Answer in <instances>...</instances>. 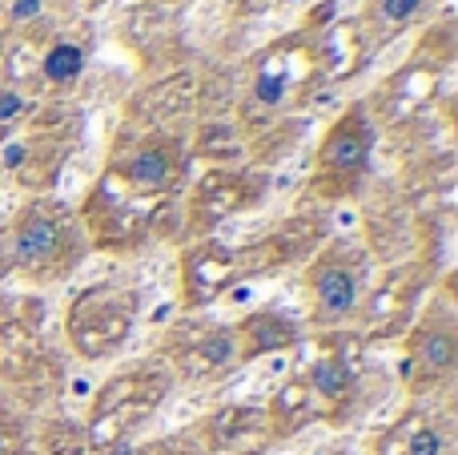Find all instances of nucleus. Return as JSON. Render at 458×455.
<instances>
[{"label": "nucleus", "mask_w": 458, "mask_h": 455, "mask_svg": "<svg viewBox=\"0 0 458 455\" xmlns=\"http://www.w3.org/2000/svg\"><path fill=\"white\" fill-rule=\"evenodd\" d=\"M0 250L8 270L24 274L29 282H61L89 254V230L61 202L37 198L16 210Z\"/></svg>", "instance_id": "1"}, {"label": "nucleus", "mask_w": 458, "mask_h": 455, "mask_svg": "<svg viewBox=\"0 0 458 455\" xmlns=\"http://www.w3.org/2000/svg\"><path fill=\"white\" fill-rule=\"evenodd\" d=\"M174 387V375L169 367H157V363H145V367H133L125 375L109 379V383L97 391V403L89 411V448L93 451H113L117 443L129 440L137 424H145V416L157 411V403L169 395Z\"/></svg>", "instance_id": "2"}, {"label": "nucleus", "mask_w": 458, "mask_h": 455, "mask_svg": "<svg viewBox=\"0 0 458 455\" xmlns=\"http://www.w3.org/2000/svg\"><path fill=\"white\" fill-rule=\"evenodd\" d=\"M137 311H141L137 290L117 287V282H97V287L81 290L69 306V319H64L69 347L81 359H109L133 335Z\"/></svg>", "instance_id": "3"}, {"label": "nucleus", "mask_w": 458, "mask_h": 455, "mask_svg": "<svg viewBox=\"0 0 458 455\" xmlns=\"http://www.w3.org/2000/svg\"><path fill=\"white\" fill-rule=\"evenodd\" d=\"M366 254L350 242H334V246L318 250L314 262L306 266V295H310V322L322 331L342 327L354 319L366 303Z\"/></svg>", "instance_id": "4"}, {"label": "nucleus", "mask_w": 458, "mask_h": 455, "mask_svg": "<svg viewBox=\"0 0 458 455\" xmlns=\"http://www.w3.org/2000/svg\"><path fill=\"white\" fill-rule=\"evenodd\" d=\"M370 150H374V125L362 113V105L346 109L330 129H326L322 145H318V161H314V193L322 202H338L358 193L370 166Z\"/></svg>", "instance_id": "5"}, {"label": "nucleus", "mask_w": 458, "mask_h": 455, "mask_svg": "<svg viewBox=\"0 0 458 455\" xmlns=\"http://www.w3.org/2000/svg\"><path fill=\"white\" fill-rule=\"evenodd\" d=\"M458 367V327L454 311L446 298H435L414 327L411 343H406V367L403 379L414 395H430L454 375Z\"/></svg>", "instance_id": "6"}, {"label": "nucleus", "mask_w": 458, "mask_h": 455, "mask_svg": "<svg viewBox=\"0 0 458 455\" xmlns=\"http://www.w3.org/2000/svg\"><path fill=\"white\" fill-rule=\"evenodd\" d=\"M237 339L233 327L222 322H182L165 339V367L190 383H217L237 371Z\"/></svg>", "instance_id": "7"}, {"label": "nucleus", "mask_w": 458, "mask_h": 455, "mask_svg": "<svg viewBox=\"0 0 458 455\" xmlns=\"http://www.w3.org/2000/svg\"><path fill=\"white\" fill-rule=\"evenodd\" d=\"M185 174V145L177 137H149L133 150L117 153L113 177L133 193H169Z\"/></svg>", "instance_id": "8"}, {"label": "nucleus", "mask_w": 458, "mask_h": 455, "mask_svg": "<svg viewBox=\"0 0 458 455\" xmlns=\"http://www.w3.org/2000/svg\"><path fill=\"white\" fill-rule=\"evenodd\" d=\"M237 274H242V258H237V250L217 246V242H201V246H193L182 262L185 306L198 311V306L214 303Z\"/></svg>", "instance_id": "9"}, {"label": "nucleus", "mask_w": 458, "mask_h": 455, "mask_svg": "<svg viewBox=\"0 0 458 455\" xmlns=\"http://www.w3.org/2000/svg\"><path fill=\"white\" fill-rule=\"evenodd\" d=\"M451 419L414 411L382 435L378 455H451Z\"/></svg>", "instance_id": "10"}, {"label": "nucleus", "mask_w": 458, "mask_h": 455, "mask_svg": "<svg viewBox=\"0 0 458 455\" xmlns=\"http://www.w3.org/2000/svg\"><path fill=\"white\" fill-rule=\"evenodd\" d=\"M253 198H258V190L250 185V177L245 174H209L206 182L198 185V193H193L190 222L201 226V230H209V226L222 222L225 214L245 210Z\"/></svg>", "instance_id": "11"}, {"label": "nucleus", "mask_w": 458, "mask_h": 455, "mask_svg": "<svg viewBox=\"0 0 458 455\" xmlns=\"http://www.w3.org/2000/svg\"><path fill=\"white\" fill-rule=\"evenodd\" d=\"M301 379H306L310 395H314L318 408H322V419L342 424V416H346V408L354 403V391H358L354 367H350L342 355H322Z\"/></svg>", "instance_id": "12"}, {"label": "nucleus", "mask_w": 458, "mask_h": 455, "mask_svg": "<svg viewBox=\"0 0 458 455\" xmlns=\"http://www.w3.org/2000/svg\"><path fill=\"white\" fill-rule=\"evenodd\" d=\"M233 339H237V359L250 363L258 355H274V351L293 347L301 339V331L282 311H253L250 319H242L233 327Z\"/></svg>", "instance_id": "13"}, {"label": "nucleus", "mask_w": 458, "mask_h": 455, "mask_svg": "<svg viewBox=\"0 0 458 455\" xmlns=\"http://www.w3.org/2000/svg\"><path fill=\"white\" fill-rule=\"evenodd\" d=\"M314 419H322V408H318V399L310 395L306 379L285 383L282 391L274 395V403L266 408V427L274 435H293V432H301L306 424H314Z\"/></svg>", "instance_id": "14"}, {"label": "nucleus", "mask_w": 458, "mask_h": 455, "mask_svg": "<svg viewBox=\"0 0 458 455\" xmlns=\"http://www.w3.org/2000/svg\"><path fill=\"white\" fill-rule=\"evenodd\" d=\"M290 77H293V53L290 48H277V53L253 73V105H266V109L285 105L293 93Z\"/></svg>", "instance_id": "15"}, {"label": "nucleus", "mask_w": 458, "mask_h": 455, "mask_svg": "<svg viewBox=\"0 0 458 455\" xmlns=\"http://www.w3.org/2000/svg\"><path fill=\"white\" fill-rule=\"evenodd\" d=\"M266 427V411H258V408H225V411H217L214 419H209V448L214 451H229L242 435H250V432H261Z\"/></svg>", "instance_id": "16"}, {"label": "nucleus", "mask_w": 458, "mask_h": 455, "mask_svg": "<svg viewBox=\"0 0 458 455\" xmlns=\"http://www.w3.org/2000/svg\"><path fill=\"white\" fill-rule=\"evenodd\" d=\"M81 69H85V45H77V40H53L48 53L40 56V77L56 89L72 85L81 77Z\"/></svg>", "instance_id": "17"}, {"label": "nucleus", "mask_w": 458, "mask_h": 455, "mask_svg": "<svg viewBox=\"0 0 458 455\" xmlns=\"http://www.w3.org/2000/svg\"><path fill=\"white\" fill-rule=\"evenodd\" d=\"M422 8H427V0H374L370 13H374V21L390 24V29H403V24L419 21Z\"/></svg>", "instance_id": "18"}, {"label": "nucleus", "mask_w": 458, "mask_h": 455, "mask_svg": "<svg viewBox=\"0 0 458 455\" xmlns=\"http://www.w3.org/2000/svg\"><path fill=\"white\" fill-rule=\"evenodd\" d=\"M198 150L206 153V158H233V150H237V133H233V125H209L206 133H201Z\"/></svg>", "instance_id": "19"}, {"label": "nucleus", "mask_w": 458, "mask_h": 455, "mask_svg": "<svg viewBox=\"0 0 458 455\" xmlns=\"http://www.w3.org/2000/svg\"><path fill=\"white\" fill-rule=\"evenodd\" d=\"M0 455H29V432L8 411H0Z\"/></svg>", "instance_id": "20"}, {"label": "nucleus", "mask_w": 458, "mask_h": 455, "mask_svg": "<svg viewBox=\"0 0 458 455\" xmlns=\"http://www.w3.org/2000/svg\"><path fill=\"white\" fill-rule=\"evenodd\" d=\"M21 113H24V97L16 93V89H0V125L16 121Z\"/></svg>", "instance_id": "21"}, {"label": "nucleus", "mask_w": 458, "mask_h": 455, "mask_svg": "<svg viewBox=\"0 0 458 455\" xmlns=\"http://www.w3.org/2000/svg\"><path fill=\"white\" fill-rule=\"evenodd\" d=\"M32 16H40V0H13V13H8V21L24 24V21H32Z\"/></svg>", "instance_id": "22"}, {"label": "nucleus", "mask_w": 458, "mask_h": 455, "mask_svg": "<svg viewBox=\"0 0 458 455\" xmlns=\"http://www.w3.org/2000/svg\"><path fill=\"white\" fill-rule=\"evenodd\" d=\"M314 455H350V451H342V448H322V451H314Z\"/></svg>", "instance_id": "23"}]
</instances>
